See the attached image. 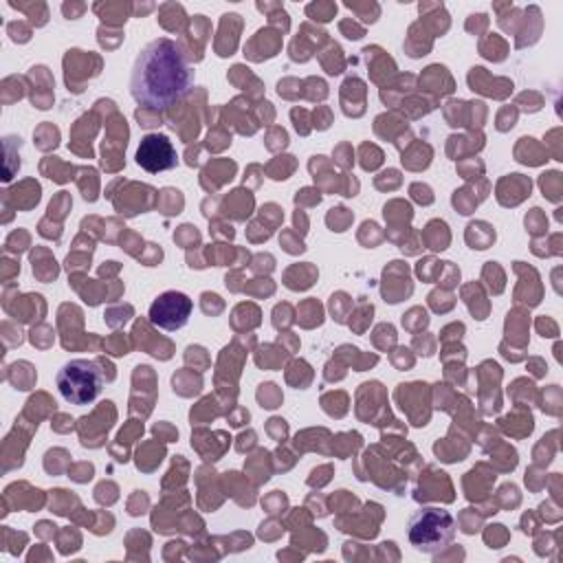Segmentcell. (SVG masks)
Here are the masks:
<instances>
[{
  "label": "cell",
  "instance_id": "obj_1",
  "mask_svg": "<svg viewBox=\"0 0 563 563\" xmlns=\"http://www.w3.org/2000/svg\"><path fill=\"white\" fill-rule=\"evenodd\" d=\"M194 84V70L180 46L169 37L147 42L130 73V95L139 106L167 110L183 101Z\"/></svg>",
  "mask_w": 563,
  "mask_h": 563
},
{
  "label": "cell",
  "instance_id": "obj_2",
  "mask_svg": "<svg viewBox=\"0 0 563 563\" xmlns=\"http://www.w3.org/2000/svg\"><path fill=\"white\" fill-rule=\"evenodd\" d=\"M407 537L418 552H440L455 539V519L440 506H422L409 517Z\"/></svg>",
  "mask_w": 563,
  "mask_h": 563
},
{
  "label": "cell",
  "instance_id": "obj_3",
  "mask_svg": "<svg viewBox=\"0 0 563 563\" xmlns=\"http://www.w3.org/2000/svg\"><path fill=\"white\" fill-rule=\"evenodd\" d=\"M55 385L62 398L70 405H90L97 400L103 387L101 369L95 361L88 358H70L66 361L57 374Z\"/></svg>",
  "mask_w": 563,
  "mask_h": 563
},
{
  "label": "cell",
  "instance_id": "obj_4",
  "mask_svg": "<svg viewBox=\"0 0 563 563\" xmlns=\"http://www.w3.org/2000/svg\"><path fill=\"white\" fill-rule=\"evenodd\" d=\"M191 310H194V301L189 299V295L180 290H165L152 301L150 321L161 330L174 332L189 321Z\"/></svg>",
  "mask_w": 563,
  "mask_h": 563
},
{
  "label": "cell",
  "instance_id": "obj_5",
  "mask_svg": "<svg viewBox=\"0 0 563 563\" xmlns=\"http://www.w3.org/2000/svg\"><path fill=\"white\" fill-rule=\"evenodd\" d=\"M136 165L150 174L167 172L178 165V154L174 143L169 141L167 134L152 132L145 134L136 147Z\"/></svg>",
  "mask_w": 563,
  "mask_h": 563
}]
</instances>
